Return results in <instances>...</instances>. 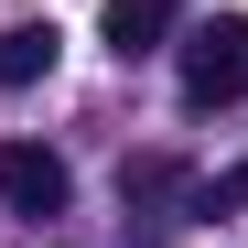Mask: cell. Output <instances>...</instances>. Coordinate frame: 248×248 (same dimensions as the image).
I'll return each instance as SVG.
<instances>
[{
	"instance_id": "obj_4",
	"label": "cell",
	"mask_w": 248,
	"mask_h": 248,
	"mask_svg": "<svg viewBox=\"0 0 248 248\" xmlns=\"http://www.w3.org/2000/svg\"><path fill=\"white\" fill-rule=\"evenodd\" d=\"M173 22H184V0H108V54L130 65V54H151Z\"/></svg>"
},
{
	"instance_id": "obj_5",
	"label": "cell",
	"mask_w": 248,
	"mask_h": 248,
	"mask_svg": "<svg viewBox=\"0 0 248 248\" xmlns=\"http://www.w3.org/2000/svg\"><path fill=\"white\" fill-rule=\"evenodd\" d=\"M237 194H248V173H237V184H227V194H205V205H237Z\"/></svg>"
},
{
	"instance_id": "obj_3",
	"label": "cell",
	"mask_w": 248,
	"mask_h": 248,
	"mask_svg": "<svg viewBox=\"0 0 248 248\" xmlns=\"http://www.w3.org/2000/svg\"><path fill=\"white\" fill-rule=\"evenodd\" d=\"M54 54H65V32H54V22H11V32H0V87H44Z\"/></svg>"
},
{
	"instance_id": "obj_1",
	"label": "cell",
	"mask_w": 248,
	"mask_h": 248,
	"mask_svg": "<svg viewBox=\"0 0 248 248\" xmlns=\"http://www.w3.org/2000/svg\"><path fill=\"white\" fill-rule=\"evenodd\" d=\"M173 76H184V108H227V97H248V22H237V11L194 22L184 54H173Z\"/></svg>"
},
{
	"instance_id": "obj_2",
	"label": "cell",
	"mask_w": 248,
	"mask_h": 248,
	"mask_svg": "<svg viewBox=\"0 0 248 248\" xmlns=\"http://www.w3.org/2000/svg\"><path fill=\"white\" fill-rule=\"evenodd\" d=\"M65 194H76V173L44 140H0V205L11 216H65Z\"/></svg>"
}]
</instances>
